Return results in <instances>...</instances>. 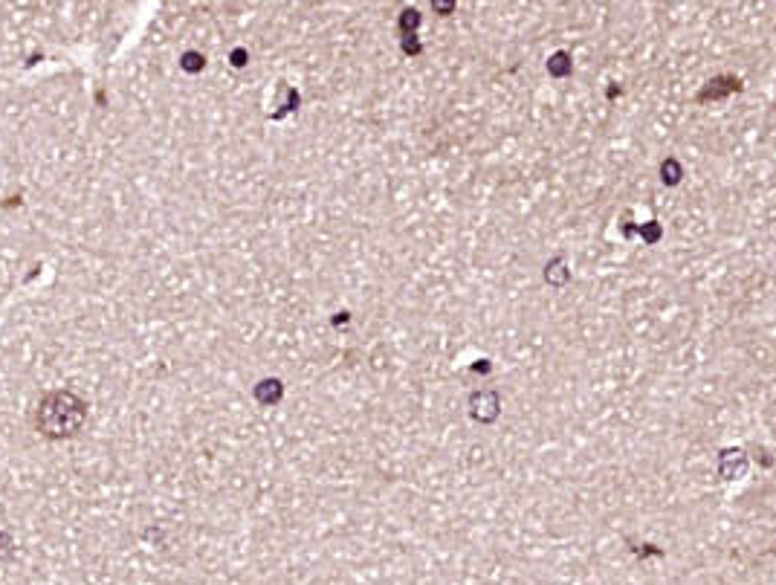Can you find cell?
<instances>
[{
    "label": "cell",
    "mask_w": 776,
    "mask_h": 585,
    "mask_svg": "<svg viewBox=\"0 0 776 585\" xmlns=\"http://www.w3.org/2000/svg\"><path fill=\"white\" fill-rule=\"evenodd\" d=\"M87 420V406L73 394V391H53L38 403L35 412V426L44 438L50 441H64L73 438Z\"/></svg>",
    "instance_id": "cell-1"
},
{
    "label": "cell",
    "mask_w": 776,
    "mask_h": 585,
    "mask_svg": "<svg viewBox=\"0 0 776 585\" xmlns=\"http://www.w3.org/2000/svg\"><path fill=\"white\" fill-rule=\"evenodd\" d=\"M496 409H499V397L493 391H484V394H475L472 397V415L481 420H493L496 418Z\"/></svg>",
    "instance_id": "cell-2"
},
{
    "label": "cell",
    "mask_w": 776,
    "mask_h": 585,
    "mask_svg": "<svg viewBox=\"0 0 776 585\" xmlns=\"http://www.w3.org/2000/svg\"><path fill=\"white\" fill-rule=\"evenodd\" d=\"M255 397H258V403L273 406V403L281 400V383H278V380H264V383H258V386H255Z\"/></svg>",
    "instance_id": "cell-3"
},
{
    "label": "cell",
    "mask_w": 776,
    "mask_h": 585,
    "mask_svg": "<svg viewBox=\"0 0 776 585\" xmlns=\"http://www.w3.org/2000/svg\"><path fill=\"white\" fill-rule=\"evenodd\" d=\"M15 557V542L9 533H0V559H12Z\"/></svg>",
    "instance_id": "cell-4"
},
{
    "label": "cell",
    "mask_w": 776,
    "mask_h": 585,
    "mask_svg": "<svg viewBox=\"0 0 776 585\" xmlns=\"http://www.w3.org/2000/svg\"><path fill=\"white\" fill-rule=\"evenodd\" d=\"M183 67H186L189 73H197V70H203V58L197 56V53H189V56L183 58Z\"/></svg>",
    "instance_id": "cell-5"
},
{
    "label": "cell",
    "mask_w": 776,
    "mask_h": 585,
    "mask_svg": "<svg viewBox=\"0 0 776 585\" xmlns=\"http://www.w3.org/2000/svg\"><path fill=\"white\" fill-rule=\"evenodd\" d=\"M432 6H435V12H441V15H449V12L455 9V0H432Z\"/></svg>",
    "instance_id": "cell-6"
},
{
    "label": "cell",
    "mask_w": 776,
    "mask_h": 585,
    "mask_svg": "<svg viewBox=\"0 0 776 585\" xmlns=\"http://www.w3.org/2000/svg\"><path fill=\"white\" fill-rule=\"evenodd\" d=\"M565 61H568L565 56H556L554 64H551V70H554V73H565V70H568V64H565Z\"/></svg>",
    "instance_id": "cell-7"
}]
</instances>
